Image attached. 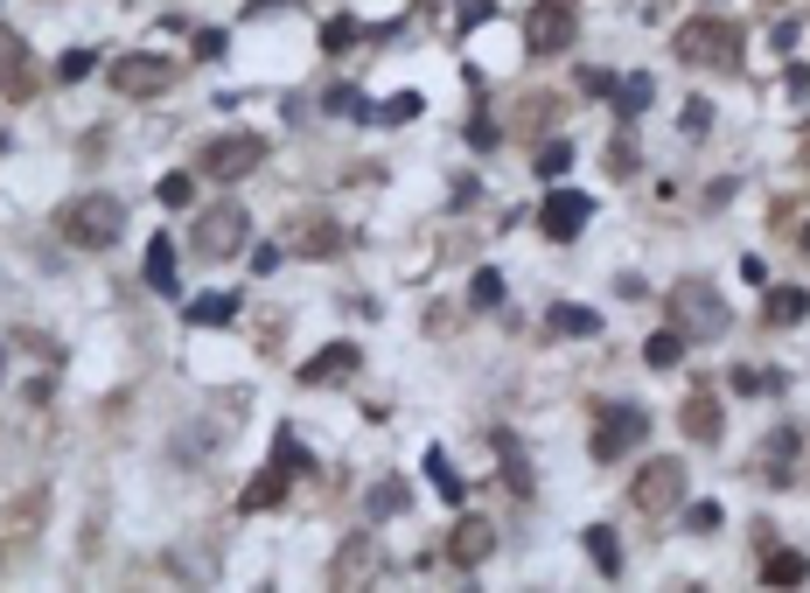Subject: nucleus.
Segmentation results:
<instances>
[{
	"instance_id": "nucleus-5",
	"label": "nucleus",
	"mask_w": 810,
	"mask_h": 593,
	"mask_svg": "<svg viewBox=\"0 0 810 593\" xmlns=\"http://www.w3.org/2000/svg\"><path fill=\"white\" fill-rule=\"evenodd\" d=\"M685 461H677V454H657V461H643L636 468V482H629V503L643 510V516H671L677 503H685Z\"/></svg>"
},
{
	"instance_id": "nucleus-35",
	"label": "nucleus",
	"mask_w": 810,
	"mask_h": 593,
	"mask_svg": "<svg viewBox=\"0 0 810 593\" xmlns=\"http://www.w3.org/2000/svg\"><path fill=\"white\" fill-rule=\"evenodd\" d=\"M190 196H196V175H161V203L168 209H182Z\"/></svg>"
},
{
	"instance_id": "nucleus-10",
	"label": "nucleus",
	"mask_w": 810,
	"mask_h": 593,
	"mask_svg": "<svg viewBox=\"0 0 810 593\" xmlns=\"http://www.w3.org/2000/svg\"><path fill=\"white\" fill-rule=\"evenodd\" d=\"M587 217H594V203L580 196V189H552V196H545V209H538V231L552 238V244H567V238L587 231Z\"/></svg>"
},
{
	"instance_id": "nucleus-1",
	"label": "nucleus",
	"mask_w": 810,
	"mask_h": 593,
	"mask_svg": "<svg viewBox=\"0 0 810 593\" xmlns=\"http://www.w3.org/2000/svg\"><path fill=\"white\" fill-rule=\"evenodd\" d=\"M671 49H677V64H692V70H741V56H748L741 28L720 22V14H692V22L671 35Z\"/></svg>"
},
{
	"instance_id": "nucleus-11",
	"label": "nucleus",
	"mask_w": 810,
	"mask_h": 593,
	"mask_svg": "<svg viewBox=\"0 0 810 593\" xmlns=\"http://www.w3.org/2000/svg\"><path fill=\"white\" fill-rule=\"evenodd\" d=\"M35 56H28V43H14V35H0V99H14V105H28L35 99Z\"/></svg>"
},
{
	"instance_id": "nucleus-14",
	"label": "nucleus",
	"mask_w": 810,
	"mask_h": 593,
	"mask_svg": "<svg viewBox=\"0 0 810 593\" xmlns=\"http://www.w3.org/2000/svg\"><path fill=\"white\" fill-rule=\"evenodd\" d=\"M797 454H803V433L797 426H776V433H768V447H762V475L776 489H789V482H797Z\"/></svg>"
},
{
	"instance_id": "nucleus-3",
	"label": "nucleus",
	"mask_w": 810,
	"mask_h": 593,
	"mask_svg": "<svg viewBox=\"0 0 810 593\" xmlns=\"http://www.w3.org/2000/svg\"><path fill=\"white\" fill-rule=\"evenodd\" d=\"M64 238L70 244H84V252H105L112 238L126 231V203L119 196H78V203H64Z\"/></svg>"
},
{
	"instance_id": "nucleus-43",
	"label": "nucleus",
	"mask_w": 810,
	"mask_h": 593,
	"mask_svg": "<svg viewBox=\"0 0 810 593\" xmlns=\"http://www.w3.org/2000/svg\"><path fill=\"white\" fill-rule=\"evenodd\" d=\"M768 8H783V0H768Z\"/></svg>"
},
{
	"instance_id": "nucleus-29",
	"label": "nucleus",
	"mask_w": 810,
	"mask_h": 593,
	"mask_svg": "<svg viewBox=\"0 0 810 593\" xmlns=\"http://www.w3.org/2000/svg\"><path fill=\"white\" fill-rule=\"evenodd\" d=\"M364 510H370V516H399V510H406V482H378V489L364 495Z\"/></svg>"
},
{
	"instance_id": "nucleus-22",
	"label": "nucleus",
	"mask_w": 810,
	"mask_h": 593,
	"mask_svg": "<svg viewBox=\"0 0 810 593\" xmlns=\"http://www.w3.org/2000/svg\"><path fill=\"white\" fill-rule=\"evenodd\" d=\"M147 286H155V294H175V238L147 244Z\"/></svg>"
},
{
	"instance_id": "nucleus-2",
	"label": "nucleus",
	"mask_w": 810,
	"mask_h": 593,
	"mask_svg": "<svg viewBox=\"0 0 810 593\" xmlns=\"http://www.w3.org/2000/svg\"><path fill=\"white\" fill-rule=\"evenodd\" d=\"M727 300L712 280H677L671 286V329H685V342H720L727 335Z\"/></svg>"
},
{
	"instance_id": "nucleus-4",
	"label": "nucleus",
	"mask_w": 810,
	"mask_h": 593,
	"mask_svg": "<svg viewBox=\"0 0 810 593\" xmlns=\"http://www.w3.org/2000/svg\"><path fill=\"white\" fill-rule=\"evenodd\" d=\"M244 238H252V217H244V203H210V209L190 224V252H196V259H238Z\"/></svg>"
},
{
	"instance_id": "nucleus-38",
	"label": "nucleus",
	"mask_w": 810,
	"mask_h": 593,
	"mask_svg": "<svg viewBox=\"0 0 810 593\" xmlns=\"http://www.w3.org/2000/svg\"><path fill=\"white\" fill-rule=\"evenodd\" d=\"M455 22H461V28H476V22H489V0H461V8H455Z\"/></svg>"
},
{
	"instance_id": "nucleus-31",
	"label": "nucleus",
	"mask_w": 810,
	"mask_h": 593,
	"mask_svg": "<svg viewBox=\"0 0 810 593\" xmlns=\"http://www.w3.org/2000/svg\"><path fill=\"white\" fill-rule=\"evenodd\" d=\"M273 461L287 468V475H308V468H315V461H308V447H300L294 433H279V440H273Z\"/></svg>"
},
{
	"instance_id": "nucleus-20",
	"label": "nucleus",
	"mask_w": 810,
	"mask_h": 593,
	"mask_svg": "<svg viewBox=\"0 0 810 593\" xmlns=\"http://www.w3.org/2000/svg\"><path fill=\"white\" fill-rule=\"evenodd\" d=\"M762 580H768V586H803V580H810V559H803V551H768V559H762Z\"/></svg>"
},
{
	"instance_id": "nucleus-6",
	"label": "nucleus",
	"mask_w": 810,
	"mask_h": 593,
	"mask_svg": "<svg viewBox=\"0 0 810 593\" xmlns=\"http://www.w3.org/2000/svg\"><path fill=\"white\" fill-rule=\"evenodd\" d=\"M573 28H580L573 0H532V14H524V49H532V56H559L573 43Z\"/></svg>"
},
{
	"instance_id": "nucleus-17",
	"label": "nucleus",
	"mask_w": 810,
	"mask_h": 593,
	"mask_svg": "<svg viewBox=\"0 0 810 593\" xmlns=\"http://www.w3.org/2000/svg\"><path fill=\"white\" fill-rule=\"evenodd\" d=\"M803 315H810V294H803V286H768V300H762V321H768V329H797Z\"/></svg>"
},
{
	"instance_id": "nucleus-39",
	"label": "nucleus",
	"mask_w": 810,
	"mask_h": 593,
	"mask_svg": "<svg viewBox=\"0 0 810 593\" xmlns=\"http://www.w3.org/2000/svg\"><path fill=\"white\" fill-rule=\"evenodd\" d=\"M692 531H720V503H692Z\"/></svg>"
},
{
	"instance_id": "nucleus-28",
	"label": "nucleus",
	"mask_w": 810,
	"mask_h": 593,
	"mask_svg": "<svg viewBox=\"0 0 810 593\" xmlns=\"http://www.w3.org/2000/svg\"><path fill=\"white\" fill-rule=\"evenodd\" d=\"M426 475H433V489H441L447 503H461V495H468V482H461L455 468H447V454H441V447H426Z\"/></svg>"
},
{
	"instance_id": "nucleus-24",
	"label": "nucleus",
	"mask_w": 810,
	"mask_h": 593,
	"mask_svg": "<svg viewBox=\"0 0 810 593\" xmlns=\"http://www.w3.org/2000/svg\"><path fill=\"white\" fill-rule=\"evenodd\" d=\"M650 91H657V84H650V70H636V78H621V84H615V112H621V119H636V112L650 105Z\"/></svg>"
},
{
	"instance_id": "nucleus-32",
	"label": "nucleus",
	"mask_w": 810,
	"mask_h": 593,
	"mask_svg": "<svg viewBox=\"0 0 810 593\" xmlns=\"http://www.w3.org/2000/svg\"><path fill=\"white\" fill-rule=\"evenodd\" d=\"M322 112H335V119H370V105H364V99H356V91H350V84H335V91H329V99H322Z\"/></svg>"
},
{
	"instance_id": "nucleus-42",
	"label": "nucleus",
	"mask_w": 810,
	"mask_h": 593,
	"mask_svg": "<svg viewBox=\"0 0 810 593\" xmlns=\"http://www.w3.org/2000/svg\"><path fill=\"white\" fill-rule=\"evenodd\" d=\"M803 252H810V224H803Z\"/></svg>"
},
{
	"instance_id": "nucleus-23",
	"label": "nucleus",
	"mask_w": 810,
	"mask_h": 593,
	"mask_svg": "<svg viewBox=\"0 0 810 593\" xmlns=\"http://www.w3.org/2000/svg\"><path fill=\"white\" fill-rule=\"evenodd\" d=\"M643 363H657V370H671V363H685V329H657L643 342Z\"/></svg>"
},
{
	"instance_id": "nucleus-30",
	"label": "nucleus",
	"mask_w": 810,
	"mask_h": 593,
	"mask_svg": "<svg viewBox=\"0 0 810 593\" xmlns=\"http://www.w3.org/2000/svg\"><path fill=\"white\" fill-rule=\"evenodd\" d=\"M567 168H573V147H567V140H545V147H538V175H545V182H559Z\"/></svg>"
},
{
	"instance_id": "nucleus-27",
	"label": "nucleus",
	"mask_w": 810,
	"mask_h": 593,
	"mask_svg": "<svg viewBox=\"0 0 810 593\" xmlns=\"http://www.w3.org/2000/svg\"><path fill=\"white\" fill-rule=\"evenodd\" d=\"M497 454H503V489H511V495H532V468H524V454H517L503 433H497Z\"/></svg>"
},
{
	"instance_id": "nucleus-41",
	"label": "nucleus",
	"mask_w": 810,
	"mask_h": 593,
	"mask_svg": "<svg viewBox=\"0 0 810 593\" xmlns=\"http://www.w3.org/2000/svg\"><path fill=\"white\" fill-rule=\"evenodd\" d=\"M677 126H685V133H706V126H712V112H706V105H685V119H677Z\"/></svg>"
},
{
	"instance_id": "nucleus-13",
	"label": "nucleus",
	"mask_w": 810,
	"mask_h": 593,
	"mask_svg": "<svg viewBox=\"0 0 810 593\" xmlns=\"http://www.w3.org/2000/svg\"><path fill=\"white\" fill-rule=\"evenodd\" d=\"M356 363H364L356 342H329V350H315L300 363V385H343V377H356Z\"/></svg>"
},
{
	"instance_id": "nucleus-16",
	"label": "nucleus",
	"mask_w": 810,
	"mask_h": 593,
	"mask_svg": "<svg viewBox=\"0 0 810 593\" xmlns=\"http://www.w3.org/2000/svg\"><path fill=\"white\" fill-rule=\"evenodd\" d=\"M677 419H685V433L699 440V447H720V398H712V391H685Z\"/></svg>"
},
{
	"instance_id": "nucleus-15",
	"label": "nucleus",
	"mask_w": 810,
	"mask_h": 593,
	"mask_svg": "<svg viewBox=\"0 0 810 593\" xmlns=\"http://www.w3.org/2000/svg\"><path fill=\"white\" fill-rule=\"evenodd\" d=\"M489 551H497V531H489L482 516H461V524L447 531V559H455V566H482Z\"/></svg>"
},
{
	"instance_id": "nucleus-26",
	"label": "nucleus",
	"mask_w": 810,
	"mask_h": 593,
	"mask_svg": "<svg viewBox=\"0 0 810 593\" xmlns=\"http://www.w3.org/2000/svg\"><path fill=\"white\" fill-rule=\"evenodd\" d=\"M783 377L776 370H755V363H741V370H727V391H741V398H762V391H776Z\"/></svg>"
},
{
	"instance_id": "nucleus-36",
	"label": "nucleus",
	"mask_w": 810,
	"mask_h": 593,
	"mask_svg": "<svg viewBox=\"0 0 810 593\" xmlns=\"http://www.w3.org/2000/svg\"><path fill=\"white\" fill-rule=\"evenodd\" d=\"M91 64H99V56H91V49H70L64 64H56V78H64V84H78V78H91Z\"/></svg>"
},
{
	"instance_id": "nucleus-9",
	"label": "nucleus",
	"mask_w": 810,
	"mask_h": 593,
	"mask_svg": "<svg viewBox=\"0 0 810 593\" xmlns=\"http://www.w3.org/2000/svg\"><path fill=\"white\" fill-rule=\"evenodd\" d=\"M112 91H126V99H161V91H175V64H168V56H119V64H112Z\"/></svg>"
},
{
	"instance_id": "nucleus-33",
	"label": "nucleus",
	"mask_w": 810,
	"mask_h": 593,
	"mask_svg": "<svg viewBox=\"0 0 810 593\" xmlns=\"http://www.w3.org/2000/svg\"><path fill=\"white\" fill-rule=\"evenodd\" d=\"M468 300H476V308H497V300H503V273H489V265H482V273L468 280Z\"/></svg>"
},
{
	"instance_id": "nucleus-19",
	"label": "nucleus",
	"mask_w": 810,
	"mask_h": 593,
	"mask_svg": "<svg viewBox=\"0 0 810 593\" xmlns=\"http://www.w3.org/2000/svg\"><path fill=\"white\" fill-rule=\"evenodd\" d=\"M601 329V315L594 308H573V300H559L552 315H545V335H594Z\"/></svg>"
},
{
	"instance_id": "nucleus-7",
	"label": "nucleus",
	"mask_w": 810,
	"mask_h": 593,
	"mask_svg": "<svg viewBox=\"0 0 810 593\" xmlns=\"http://www.w3.org/2000/svg\"><path fill=\"white\" fill-rule=\"evenodd\" d=\"M259 161H266V140H259V133H224V140L203 147V175L210 182H238V175H252Z\"/></svg>"
},
{
	"instance_id": "nucleus-8",
	"label": "nucleus",
	"mask_w": 810,
	"mask_h": 593,
	"mask_svg": "<svg viewBox=\"0 0 810 593\" xmlns=\"http://www.w3.org/2000/svg\"><path fill=\"white\" fill-rule=\"evenodd\" d=\"M650 433V412L643 406H601V426H594V461H621L636 440Z\"/></svg>"
},
{
	"instance_id": "nucleus-34",
	"label": "nucleus",
	"mask_w": 810,
	"mask_h": 593,
	"mask_svg": "<svg viewBox=\"0 0 810 593\" xmlns=\"http://www.w3.org/2000/svg\"><path fill=\"white\" fill-rule=\"evenodd\" d=\"M356 35H364V28H356V22H350V14H335V22L322 28V49H329V56H343V49L356 43Z\"/></svg>"
},
{
	"instance_id": "nucleus-40",
	"label": "nucleus",
	"mask_w": 810,
	"mask_h": 593,
	"mask_svg": "<svg viewBox=\"0 0 810 593\" xmlns=\"http://www.w3.org/2000/svg\"><path fill=\"white\" fill-rule=\"evenodd\" d=\"M608 168H615V175H629V168H636V140H615V155H608Z\"/></svg>"
},
{
	"instance_id": "nucleus-18",
	"label": "nucleus",
	"mask_w": 810,
	"mask_h": 593,
	"mask_svg": "<svg viewBox=\"0 0 810 593\" xmlns=\"http://www.w3.org/2000/svg\"><path fill=\"white\" fill-rule=\"evenodd\" d=\"M279 495H287V468H279V461H273V468H266V475H259V482H252V489H244V495H238V510H244V516H259V510H273V503H279Z\"/></svg>"
},
{
	"instance_id": "nucleus-21",
	"label": "nucleus",
	"mask_w": 810,
	"mask_h": 593,
	"mask_svg": "<svg viewBox=\"0 0 810 593\" xmlns=\"http://www.w3.org/2000/svg\"><path fill=\"white\" fill-rule=\"evenodd\" d=\"M182 315H190L196 329H224V321L238 315V294H196V300H190V308H182Z\"/></svg>"
},
{
	"instance_id": "nucleus-37",
	"label": "nucleus",
	"mask_w": 810,
	"mask_h": 593,
	"mask_svg": "<svg viewBox=\"0 0 810 593\" xmlns=\"http://www.w3.org/2000/svg\"><path fill=\"white\" fill-rule=\"evenodd\" d=\"M378 119H391V126H399V119H420V91H399V99H391Z\"/></svg>"
},
{
	"instance_id": "nucleus-25",
	"label": "nucleus",
	"mask_w": 810,
	"mask_h": 593,
	"mask_svg": "<svg viewBox=\"0 0 810 593\" xmlns=\"http://www.w3.org/2000/svg\"><path fill=\"white\" fill-rule=\"evenodd\" d=\"M587 559L608 572V580L621 572V545H615V531H608V524H594V531H587Z\"/></svg>"
},
{
	"instance_id": "nucleus-12",
	"label": "nucleus",
	"mask_w": 810,
	"mask_h": 593,
	"mask_svg": "<svg viewBox=\"0 0 810 593\" xmlns=\"http://www.w3.org/2000/svg\"><path fill=\"white\" fill-rule=\"evenodd\" d=\"M287 244H294V259H335L343 252V224L335 217H300V224H287Z\"/></svg>"
}]
</instances>
